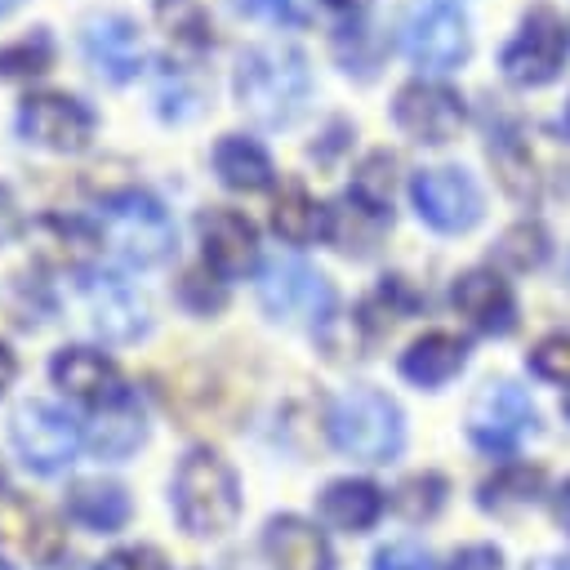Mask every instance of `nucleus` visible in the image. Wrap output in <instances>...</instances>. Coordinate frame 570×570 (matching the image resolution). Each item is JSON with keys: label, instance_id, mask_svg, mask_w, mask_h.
<instances>
[{"label": "nucleus", "instance_id": "nucleus-1", "mask_svg": "<svg viewBox=\"0 0 570 570\" xmlns=\"http://www.w3.org/2000/svg\"><path fill=\"white\" fill-rule=\"evenodd\" d=\"M232 94L236 107L263 125V129H285L303 116L307 98H312V67L307 53L294 45H254L236 58V76H232Z\"/></svg>", "mask_w": 570, "mask_h": 570}, {"label": "nucleus", "instance_id": "nucleus-2", "mask_svg": "<svg viewBox=\"0 0 570 570\" xmlns=\"http://www.w3.org/2000/svg\"><path fill=\"white\" fill-rule=\"evenodd\" d=\"M98 232L129 267H160L178 249V227L160 196H151L138 183L102 187L98 191Z\"/></svg>", "mask_w": 570, "mask_h": 570}, {"label": "nucleus", "instance_id": "nucleus-3", "mask_svg": "<svg viewBox=\"0 0 570 570\" xmlns=\"http://www.w3.org/2000/svg\"><path fill=\"white\" fill-rule=\"evenodd\" d=\"M174 512H178L183 530L196 539H218L236 525L240 485H236L232 463L218 450L196 445L183 454V463L174 472Z\"/></svg>", "mask_w": 570, "mask_h": 570}, {"label": "nucleus", "instance_id": "nucleus-4", "mask_svg": "<svg viewBox=\"0 0 570 570\" xmlns=\"http://www.w3.org/2000/svg\"><path fill=\"white\" fill-rule=\"evenodd\" d=\"M330 441L356 463H387L405 445L401 405L379 387H352L330 410Z\"/></svg>", "mask_w": 570, "mask_h": 570}, {"label": "nucleus", "instance_id": "nucleus-5", "mask_svg": "<svg viewBox=\"0 0 570 570\" xmlns=\"http://www.w3.org/2000/svg\"><path fill=\"white\" fill-rule=\"evenodd\" d=\"M13 129L22 142L53 151V156H80L94 134H98V116L85 98L67 94V89H31L18 102Z\"/></svg>", "mask_w": 570, "mask_h": 570}, {"label": "nucleus", "instance_id": "nucleus-6", "mask_svg": "<svg viewBox=\"0 0 570 570\" xmlns=\"http://www.w3.org/2000/svg\"><path fill=\"white\" fill-rule=\"evenodd\" d=\"M401 49L428 76H445V71L463 67L468 53H472V31H468L463 9L450 4V0L414 4L401 22Z\"/></svg>", "mask_w": 570, "mask_h": 570}, {"label": "nucleus", "instance_id": "nucleus-7", "mask_svg": "<svg viewBox=\"0 0 570 570\" xmlns=\"http://www.w3.org/2000/svg\"><path fill=\"white\" fill-rule=\"evenodd\" d=\"M258 303L281 325H325L334 316V285L303 258H272L258 276Z\"/></svg>", "mask_w": 570, "mask_h": 570}, {"label": "nucleus", "instance_id": "nucleus-8", "mask_svg": "<svg viewBox=\"0 0 570 570\" xmlns=\"http://www.w3.org/2000/svg\"><path fill=\"white\" fill-rule=\"evenodd\" d=\"M9 441L31 472L53 476L76 463V454L85 445V428L49 401H22L9 419Z\"/></svg>", "mask_w": 570, "mask_h": 570}, {"label": "nucleus", "instance_id": "nucleus-9", "mask_svg": "<svg viewBox=\"0 0 570 570\" xmlns=\"http://www.w3.org/2000/svg\"><path fill=\"white\" fill-rule=\"evenodd\" d=\"M566 58H570L566 18H561L557 9H548V4H539V9H530V13L521 18L517 36L503 45L499 67H503V76H508L512 85L539 89V85H548V80L561 76Z\"/></svg>", "mask_w": 570, "mask_h": 570}, {"label": "nucleus", "instance_id": "nucleus-10", "mask_svg": "<svg viewBox=\"0 0 570 570\" xmlns=\"http://www.w3.org/2000/svg\"><path fill=\"white\" fill-rule=\"evenodd\" d=\"M80 58L107 85H129L147 71V45L129 13L94 9L80 18Z\"/></svg>", "mask_w": 570, "mask_h": 570}, {"label": "nucleus", "instance_id": "nucleus-11", "mask_svg": "<svg viewBox=\"0 0 570 570\" xmlns=\"http://www.w3.org/2000/svg\"><path fill=\"white\" fill-rule=\"evenodd\" d=\"M410 200H414V214L432 227V232H445V236H459V232H472L481 223V187L468 169L459 165H436V169H419L410 178Z\"/></svg>", "mask_w": 570, "mask_h": 570}, {"label": "nucleus", "instance_id": "nucleus-12", "mask_svg": "<svg viewBox=\"0 0 570 570\" xmlns=\"http://www.w3.org/2000/svg\"><path fill=\"white\" fill-rule=\"evenodd\" d=\"M80 316L102 343H134L151 330L147 298L116 272H89L80 281Z\"/></svg>", "mask_w": 570, "mask_h": 570}, {"label": "nucleus", "instance_id": "nucleus-13", "mask_svg": "<svg viewBox=\"0 0 570 570\" xmlns=\"http://www.w3.org/2000/svg\"><path fill=\"white\" fill-rule=\"evenodd\" d=\"M392 120L405 138L423 142V147H441L450 138H459L468 111H463V98L441 85V80H410L396 89L392 98Z\"/></svg>", "mask_w": 570, "mask_h": 570}, {"label": "nucleus", "instance_id": "nucleus-14", "mask_svg": "<svg viewBox=\"0 0 570 570\" xmlns=\"http://www.w3.org/2000/svg\"><path fill=\"white\" fill-rule=\"evenodd\" d=\"M534 419L539 414H534L530 396L517 383L499 379V383H485L472 396V405H468V436L481 450H490V454H508V450H517L534 432Z\"/></svg>", "mask_w": 570, "mask_h": 570}, {"label": "nucleus", "instance_id": "nucleus-15", "mask_svg": "<svg viewBox=\"0 0 570 570\" xmlns=\"http://www.w3.org/2000/svg\"><path fill=\"white\" fill-rule=\"evenodd\" d=\"M62 548H67L62 525L36 499H27L9 481H0V552L49 570L62 557Z\"/></svg>", "mask_w": 570, "mask_h": 570}, {"label": "nucleus", "instance_id": "nucleus-16", "mask_svg": "<svg viewBox=\"0 0 570 570\" xmlns=\"http://www.w3.org/2000/svg\"><path fill=\"white\" fill-rule=\"evenodd\" d=\"M200 227V254H205V267L223 281H240L258 267V227L232 209V205H214L196 218Z\"/></svg>", "mask_w": 570, "mask_h": 570}, {"label": "nucleus", "instance_id": "nucleus-17", "mask_svg": "<svg viewBox=\"0 0 570 570\" xmlns=\"http://www.w3.org/2000/svg\"><path fill=\"white\" fill-rule=\"evenodd\" d=\"M49 379H53V387H62L71 401H80L89 410L129 396V387L120 379V365L98 347H62V352H53Z\"/></svg>", "mask_w": 570, "mask_h": 570}, {"label": "nucleus", "instance_id": "nucleus-18", "mask_svg": "<svg viewBox=\"0 0 570 570\" xmlns=\"http://www.w3.org/2000/svg\"><path fill=\"white\" fill-rule=\"evenodd\" d=\"M387 232H392V205H379V200H370V196H361L352 187L334 205H325L321 236L347 258H370L383 245Z\"/></svg>", "mask_w": 570, "mask_h": 570}, {"label": "nucleus", "instance_id": "nucleus-19", "mask_svg": "<svg viewBox=\"0 0 570 570\" xmlns=\"http://www.w3.org/2000/svg\"><path fill=\"white\" fill-rule=\"evenodd\" d=\"M27 236H31V249H36L40 263L67 267V272H85L94 263V254L102 249L98 223L76 218V214H40L27 227Z\"/></svg>", "mask_w": 570, "mask_h": 570}, {"label": "nucleus", "instance_id": "nucleus-20", "mask_svg": "<svg viewBox=\"0 0 570 570\" xmlns=\"http://www.w3.org/2000/svg\"><path fill=\"white\" fill-rule=\"evenodd\" d=\"M450 298H454V312H459L472 330H481V334H508V330L517 325L512 285H508L499 272H490V267L463 272V276L454 281V289H450Z\"/></svg>", "mask_w": 570, "mask_h": 570}, {"label": "nucleus", "instance_id": "nucleus-21", "mask_svg": "<svg viewBox=\"0 0 570 570\" xmlns=\"http://www.w3.org/2000/svg\"><path fill=\"white\" fill-rule=\"evenodd\" d=\"M263 552L272 570H334L325 534L303 517H272L263 530Z\"/></svg>", "mask_w": 570, "mask_h": 570}, {"label": "nucleus", "instance_id": "nucleus-22", "mask_svg": "<svg viewBox=\"0 0 570 570\" xmlns=\"http://www.w3.org/2000/svg\"><path fill=\"white\" fill-rule=\"evenodd\" d=\"M209 169L227 191H267L276 183V165L258 138L223 134L209 151Z\"/></svg>", "mask_w": 570, "mask_h": 570}, {"label": "nucleus", "instance_id": "nucleus-23", "mask_svg": "<svg viewBox=\"0 0 570 570\" xmlns=\"http://www.w3.org/2000/svg\"><path fill=\"white\" fill-rule=\"evenodd\" d=\"M142 441H147V414L134 401V392L120 396V401H111V405H98L94 419L85 423V445L98 459H111V463L116 459H129Z\"/></svg>", "mask_w": 570, "mask_h": 570}, {"label": "nucleus", "instance_id": "nucleus-24", "mask_svg": "<svg viewBox=\"0 0 570 570\" xmlns=\"http://www.w3.org/2000/svg\"><path fill=\"white\" fill-rule=\"evenodd\" d=\"M67 512H71V521H80L85 530L116 534V530L129 521L134 503H129V494H125L120 481L85 476V481H71V490H67Z\"/></svg>", "mask_w": 570, "mask_h": 570}, {"label": "nucleus", "instance_id": "nucleus-25", "mask_svg": "<svg viewBox=\"0 0 570 570\" xmlns=\"http://www.w3.org/2000/svg\"><path fill=\"white\" fill-rule=\"evenodd\" d=\"M468 365V343L445 334V330H432L423 338H414L405 352H401V374L419 387H441L450 383L459 370Z\"/></svg>", "mask_w": 570, "mask_h": 570}, {"label": "nucleus", "instance_id": "nucleus-26", "mask_svg": "<svg viewBox=\"0 0 570 570\" xmlns=\"http://www.w3.org/2000/svg\"><path fill=\"white\" fill-rule=\"evenodd\" d=\"M321 517H325L334 530L361 534V530H370V525L383 517V490H379L374 481H356V476L330 481V485L321 490Z\"/></svg>", "mask_w": 570, "mask_h": 570}, {"label": "nucleus", "instance_id": "nucleus-27", "mask_svg": "<svg viewBox=\"0 0 570 570\" xmlns=\"http://www.w3.org/2000/svg\"><path fill=\"white\" fill-rule=\"evenodd\" d=\"M205 80L187 62H160L151 76V107L165 125H183L205 107Z\"/></svg>", "mask_w": 570, "mask_h": 570}, {"label": "nucleus", "instance_id": "nucleus-28", "mask_svg": "<svg viewBox=\"0 0 570 570\" xmlns=\"http://www.w3.org/2000/svg\"><path fill=\"white\" fill-rule=\"evenodd\" d=\"M321 227H325V209L312 200V191L303 183H285L272 196V232L285 245H307L321 236Z\"/></svg>", "mask_w": 570, "mask_h": 570}, {"label": "nucleus", "instance_id": "nucleus-29", "mask_svg": "<svg viewBox=\"0 0 570 570\" xmlns=\"http://www.w3.org/2000/svg\"><path fill=\"white\" fill-rule=\"evenodd\" d=\"M490 165H494V174H499V183H503V191L512 196V200H539V169H534V156H530V147L517 138V134H499L494 142H490Z\"/></svg>", "mask_w": 570, "mask_h": 570}, {"label": "nucleus", "instance_id": "nucleus-30", "mask_svg": "<svg viewBox=\"0 0 570 570\" xmlns=\"http://www.w3.org/2000/svg\"><path fill=\"white\" fill-rule=\"evenodd\" d=\"M58 58V40L49 27H31L18 40L0 45V80H36L53 67Z\"/></svg>", "mask_w": 570, "mask_h": 570}, {"label": "nucleus", "instance_id": "nucleus-31", "mask_svg": "<svg viewBox=\"0 0 570 570\" xmlns=\"http://www.w3.org/2000/svg\"><path fill=\"white\" fill-rule=\"evenodd\" d=\"M160 31L183 49V53H205L214 45V27L209 13L200 9V0H151Z\"/></svg>", "mask_w": 570, "mask_h": 570}, {"label": "nucleus", "instance_id": "nucleus-32", "mask_svg": "<svg viewBox=\"0 0 570 570\" xmlns=\"http://www.w3.org/2000/svg\"><path fill=\"white\" fill-rule=\"evenodd\" d=\"M334 58L347 76L356 80H374L379 76V62H383V40L374 27H365L361 18H347L338 31H334Z\"/></svg>", "mask_w": 570, "mask_h": 570}, {"label": "nucleus", "instance_id": "nucleus-33", "mask_svg": "<svg viewBox=\"0 0 570 570\" xmlns=\"http://www.w3.org/2000/svg\"><path fill=\"white\" fill-rule=\"evenodd\" d=\"M414 307H419V294H414L401 276H387V281L356 307V325L374 338V334H387L396 321H405Z\"/></svg>", "mask_w": 570, "mask_h": 570}, {"label": "nucleus", "instance_id": "nucleus-34", "mask_svg": "<svg viewBox=\"0 0 570 570\" xmlns=\"http://www.w3.org/2000/svg\"><path fill=\"white\" fill-rule=\"evenodd\" d=\"M539 485H543V472H539V468H530V463H508V468H499L494 476L481 481V508L508 512V508L534 503V499H539Z\"/></svg>", "mask_w": 570, "mask_h": 570}, {"label": "nucleus", "instance_id": "nucleus-35", "mask_svg": "<svg viewBox=\"0 0 570 570\" xmlns=\"http://www.w3.org/2000/svg\"><path fill=\"white\" fill-rule=\"evenodd\" d=\"M494 258H499L503 267H512V272L539 267V263L548 258V232H543V223H534V218L512 223V227L494 240Z\"/></svg>", "mask_w": 570, "mask_h": 570}, {"label": "nucleus", "instance_id": "nucleus-36", "mask_svg": "<svg viewBox=\"0 0 570 570\" xmlns=\"http://www.w3.org/2000/svg\"><path fill=\"white\" fill-rule=\"evenodd\" d=\"M441 503H445V476H441V472H414V476H405V481L396 485V494H392V508H396L405 521H428V517L441 512Z\"/></svg>", "mask_w": 570, "mask_h": 570}, {"label": "nucleus", "instance_id": "nucleus-37", "mask_svg": "<svg viewBox=\"0 0 570 570\" xmlns=\"http://www.w3.org/2000/svg\"><path fill=\"white\" fill-rule=\"evenodd\" d=\"M178 303L196 316H214L223 303H227V289H223V276H214L205 263L200 267H187L178 276Z\"/></svg>", "mask_w": 570, "mask_h": 570}, {"label": "nucleus", "instance_id": "nucleus-38", "mask_svg": "<svg viewBox=\"0 0 570 570\" xmlns=\"http://www.w3.org/2000/svg\"><path fill=\"white\" fill-rule=\"evenodd\" d=\"M392 187H396V156L392 151H370L361 165H356V178H352V191L379 200V205H392Z\"/></svg>", "mask_w": 570, "mask_h": 570}, {"label": "nucleus", "instance_id": "nucleus-39", "mask_svg": "<svg viewBox=\"0 0 570 570\" xmlns=\"http://www.w3.org/2000/svg\"><path fill=\"white\" fill-rule=\"evenodd\" d=\"M530 370L548 383L570 387V334H548L534 352H530Z\"/></svg>", "mask_w": 570, "mask_h": 570}, {"label": "nucleus", "instance_id": "nucleus-40", "mask_svg": "<svg viewBox=\"0 0 570 570\" xmlns=\"http://www.w3.org/2000/svg\"><path fill=\"white\" fill-rule=\"evenodd\" d=\"M240 13L272 22V27H307L312 22V0H236Z\"/></svg>", "mask_w": 570, "mask_h": 570}, {"label": "nucleus", "instance_id": "nucleus-41", "mask_svg": "<svg viewBox=\"0 0 570 570\" xmlns=\"http://www.w3.org/2000/svg\"><path fill=\"white\" fill-rule=\"evenodd\" d=\"M94 570H169L165 552L160 548H147V543H129V548H116L107 552Z\"/></svg>", "mask_w": 570, "mask_h": 570}, {"label": "nucleus", "instance_id": "nucleus-42", "mask_svg": "<svg viewBox=\"0 0 570 570\" xmlns=\"http://www.w3.org/2000/svg\"><path fill=\"white\" fill-rule=\"evenodd\" d=\"M374 570H432V557L419 543H392L374 557Z\"/></svg>", "mask_w": 570, "mask_h": 570}, {"label": "nucleus", "instance_id": "nucleus-43", "mask_svg": "<svg viewBox=\"0 0 570 570\" xmlns=\"http://www.w3.org/2000/svg\"><path fill=\"white\" fill-rule=\"evenodd\" d=\"M18 232H22V209H18L13 191L0 183V245H9Z\"/></svg>", "mask_w": 570, "mask_h": 570}, {"label": "nucleus", "instance_id": "nucleus-44", "mask_svg": "<svg viewBox=\"0 0 570 570\" xmlns=\"http://www.w3.org/2000/svg\"><path fill=\"white\" fill-rule=\"evenodd\" d=\"M454 570H499V552H494V548H485V543L463 548V552L454 557Z\"/></svg>", "mask_w": 570, "mask_h": 570}, {"label": "nucleus", "instance_id": "nucleus-45", "mask_svg": "<svg viewBox=\"0 0 570 570\" xmlns=\"http://www.w3.org/2000/svg\"><path fill=\"white\" fill-rule=\"evenodd\" d=\"M13 379H18V356L9 352V343L0 338V396L13 387Z\"/></svg>", "mask_w": 570, "mask_h": 570}, {"label": "nucleus", "instance_id": "nucleus-46", "mask_svg": "<svg viewBox=\"0 0 570 570\" xmlns=\"http://www.w3.org/2000/svg\"><path fill=\"white\" fill-rule=\"evenodd\" d=\"M557 521H561V530L570 534V481H566L561 494H557Z\"/></svg>", "mask_w": 570, "mask_h": 570}, {"label": "nucleus", "instance_id": "nucleus-47", "mask_svg": "<svg viewBox=\"0 0 570 570\" xmlns=\"http://www.w3.org/2000/svg\"><path fill=\"white\" fill-rule=\"evenodd\" d=\"M330 9H338V13H347V18H361L365 9H370V0H325Z\"/></svg>", "mask_w": 570, "mask_h": 570}, {"label": "nucleus", "instance_id": "nucleus-48", "mask_svg": "<svg viewBox=\"0 0 570 570\" xmlns=\"http://www.w3.org/2000/svg\"><path fill=\"white\" fill-rule=\"evenodd\" d=\"M530 570H570V561H566V557H543V561H534Z\"/></svg>", "mask_w": 570, "mask_h": 570}, {"label": "nucleus", "instance_id": "nucleus-49", "mask_svg": "<svg viewBox=\"0 0 570 570\" xmlns=\"http://www.w3.org/2000/svg\"><path fill=\"white\" fill-rule=\"evenodd\" d=\"M13 9H22V0H0V18H9Z\"/></svg>", "mask_w": 570, "mask_h": 570}, {"label": "nucleus", "instance_id": "nucleus-50", "mask_svg": "<svg viewBox=\"0 0 570 570\" xmlns=\"http://www.w3.org/2000/svg\"><path fill=\"white\" fill-rule=\"evenodd\" d=\"M566 129H570V107H566Z\"/></svg>", "mask_w": 570, "mask_h": 570}, {"label": "nucleus", "instance_id": "nucleus-51", "mask_svg": "<svg viewBox=\"0 0 570 570\" xmlns=\"http://www.w3.org/2000/svg\"><path fill=\"white\" fill-rule=\"evenodd\" d=\"M566 414H570V396H566Z\"/></svg>", "mask_w": 570, "mask_h": 570}, {"label": "nucleus", "instance_id": "nucleus-52", "mask_svg": "<svg viewBox=\"0 0 570 570\" xmlns=\"http://www.w3.org/2000/svg\"><path fill=\"white\" fill-rule=\"evenodd\" d=\"M0 570H9V566H0Z\"/></svg>", "mask_w": 570, "mask_h": 570}]
</instances>
